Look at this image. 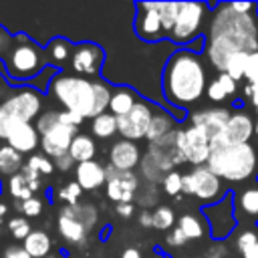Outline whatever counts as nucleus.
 Masks as SVG:
<instances>
[{
    "mask_svg": "<svg viewBox=\"0 0 258 258\" xmlns=\"http://www.w3.org/2000/svg\"><path fill=\"white\" fill-rule=\"evenodd\" d=\"M151 216H153V228L155 230L169 232L175 226V212H173L171 206L159 204V206H155V210L151 212Z\"/></svg>",
    "mask_w": 258,
    "mask_h": 258,
    "instance_id": "obj_36",
    "label": "nucleus"
},
{
    "mask_svg": "<svg viewBox=\"0 0 258 258\" xmlns=\"http://www.w3.org/2000/svg\"><path fill=\"white\" fill-rule=\"evenodd\" d=\"M222 179L218 175H214L206 165L194 167L191 171L181 175V194L198 198L200 202L206 204H216L218 200H222L226 194H222Z\"/></svg>",
    "mask_w": 258,
    "mask_h": 258,
    "instance_id": "obj_9",
    "label": "nucleus"
},
{
    "mask_svg": "<svg viewBox=\"0 0 258 258\" xmlns=\"http://www.w3.org/2000/svg\"><path fill=\"white\" fill-rule=\"evenodd\" d=\"M22 248L28 252L30 258H46L52 250V238L44 230H32L22 240Z\"/></svg>",
    "mask_w": 258,
    "mask_h": 258,
    "instance_id": "obj_27",
    "label": "nucleus"
},
{
    "mask_svg": "<svg viewBox=\"0 0 258 258\" xmlns=\"http://www.w3.org/2000/svg\"><path fill=\"white\" fill-rule=\"evenodd\" d=\"M210 4L206 2H179L175 24L169 32V38L177 44H191L202 38V26L208 16Z\"/></svg>",
    "mask_w": 258,
    "mask_h": 258,
    "instance_id": "obj_8",
    "label": "nucleus"
},
{
    "mask_svg": "<svg viewBox=\"0 0 258 258\" xmlns=\"http://www.w3.org/2000/svg\"><path fill=\"white\" fill-rule=\"evenodd\" d=\"M40 187H42V181H30L22 173H16V175H12V177L6 179V194L12 200L20 202V204L26 202V200H30Z\"/></svg>",
    "mask_w": 258,
    "mask_h": 258,
    "instance_id": "obj_23",
    "label": "nucleus"
},
{
    "mask_svg": "<svg viewBox=\"0 0 258 258\" xmlns=\"http://www.w3.org/2000/svg\"><path fill=\"white\" fill-rule=\"evenodd\" d=\"M135 32L145 42H157L165 38L161 18L157 12V2H137L135 4Z\"/></svg>",
    "mask_w": 258,
    "mask_h": 258,
    "instance_id": "obj_15",
    "label": "nucleus"
},
{
    "mask_svg": "<svg viewBox=\"0 0 258 258\" xmlns=\"http://www.w3.org/2000/svg\"><path fill=\"white\" fill-rule=\"evenodd\" d=\"M81 196H83V189L79 187V183L75 179L64 183L58 189V200L62 202V206H77L81 202Z\"/></svg>",
    "mask_w": 258,
    "mask_h": 258,
    "instance_id": "obj_42",
    "label": "nucleus"
},
{
    "mask_svg": "<svg viewBox=\"0 0 258 258\" xmlns=\"http://www.w3.org/2000/svg\"><path fill=\"white\" fill-rule=\"evenodd\" d=\"M91 133L97 139H111L117 133V117L111 113H101L91 119Z\"/></svg>",
    "mask_w": 258,
    "mask_h": 258,
    "instance_id": "obj_32",
    "label": "nucleus"
},
{
    "mask_svg": "<svg viewBox=\"0 0 258 258\" xmlns=\"http://www.w3.org/2000/svg\"><path fill=\"white\" fill-rule=\"evenodd\" d=\"M2 258H30V256H28V252H26L22 246H16V244H12V246H8V248L4 250Z\"/></svg>",
    "mask_w": 258,
    "mask_h": 258,
    "instance_id": "obj_49",
    "label": "nucleus"
},
{
    "mask_svg": "<svg viewBox=\"0 0 258 258\" xmlns=\"http://www.w3.org/2000/svg\"><path fill=\"white\" fill-rule=\"evenodd\" d=\"M69 155L73 157L75 163H85V161H91L95 159L97 155V143L93 139V135H87V133H77L71 147H69Z\"/></svg>",
    "mask_w": 258,
    "mask_h": 258,
    "instance_id": "obj_28",
    "label": "nucleus"
},
{
    "mask_svg": "<svg viewBox=\"0 0 258 258\" xmlns=\"http://www.w3.org/2000/svg\"><path fill=\"white\" fill-rule=\"evenodd\" d=\"M173 127H175L173 117H171L167 111H163V109H155V111H153V117H151V123H149V129H147L145 139H147L149 143L159 141V139H163L165 135L173 133V131H175Z\"/></svg>",
    "mask_w": 258,
    "mask_h": 258,
    "instance_id": "obj_26",
    "label": "nucleus"
},
{
    "mask_svg": "<svg viewBox=\"0 0 258 258\" xmlns=\"http://www.w3.org/2000/svg\"><path fill=\"white\" fill-rule=\"evenodd\" d=\"M177 228L183 232V236L187 240H198L206 232V224L196 214H181L177 218Z\"/></svg>",
    "mask_w": 258,
    "mask_h": 258,
    "instance_id": "obj_33",
    "label": "nucleus"
},
{
    "mask_svg": "<svg viewBox=\"0 0 258 258\" xmlns=\"http://www.w3.org/2000/svg\"><path fill=\"white\" fill-rule=\"evenodd\" d=\"M52 163H54V169H58V171H69V169H73L77 163L73 161V157L67 153V155H60V157H56V159H52Z\"/></svg>",
    "mask_w": 258,
    "mask_h": 258,
    "instance_id": "obj_47",
    "label": "nucleus"
},
{
    "mask_svg": "<svg viewBox=\"0 0 258 258\" xmlns=\"http://www.w3.org/2000/svg\"><path fill=\"white\" fill-rule=\"evenodd\" d=\"M0 64L4 67L10 83H30L48 67V58L42 46L26 34H16L10 38Z\"/></svg>",
    "mask_w": 258,
    "mask_h": 258,
    "instance_id": "obj_3",
    "label": "nucleus"
},
{
    "mask_svg": "<svg viewBox=\"0 0 258 258\" xmlns=\"http://www.w3.org/2000/svg\"><path fill=\"white\" fill-rule=\"evenodd\" d=\"M234 212L258 222V185H250L234 196Z\"/></svg>",
    "mask_w": 258,
    "mask_h": 258,
    "instance_id": "obj_29",
    "label": "nucleus"
},
{
    "mask_svg": "<svg viewBox=\"0 0 258 258\" xmlns=\"http://www.w3.org/2000/svg\"><path fill=\"white\" fill-rule=\"evenodd\" d=\"M6 228H8V232H10V236H12L14 240H24V238L32 232L30 222H28L24 216H14V218H10V220L6 222Z\"/></svg>",
    "mask_w": 258,
    "mask_h": 258,
    "instance_id": "obj_40",
    "label": "nucleus"
},
{
    "mask_svg": "<svg viewBox=\"0 0 258 258\" xmlns=\"http://www.w3.org/2000/svg\"><path fill=\"white\" fill-rule=\"evenodd\" d=\"M24 167V157L14 151L8 143L0 145V177H12L16 173H20V169Z\"/></svg>",
    "mask_w": 258,
    "mask_h": 258,
    "instance_id": "obj_30",
    "label": "nucleus"
},
{
    "mask_svg": "<svg viewBox=\"0 0 258 258\" xmlns=\"http://www.w3.org/2000/svg\"><path fill=\"white\" fill-rule=\"evenodd\" d=\"M115 214L123 220H129L135 214V204H117L115 206Z\"/></svg>",
    "mask_w": 258,
    "mask_h": 258,
    "instance_id": "obj_50",
    "label": "nucleus"
},
{
    "mask_svg": "<svg viewBox=\"0 0 258 258\" xmlns=\"http://www.w3.org/2000/svg\"><path fill=\"white\" fill-rule=\"evenodd\" d=\"M18 210L24 214L26 220H28V218H38V216L42 214V210H44V202H42L38 196H32L30 200L22 202V204L18 206Z\"/></svg>",
    "mask_w": 258,
    "mask_h": 258,
    "instance_id": "obj_44",
    "label": "nucleus"
},
{
    "mask_svg": "<svg viewBox=\"0 0 258 258\" xmlns=\"http://www.w3.org/2000/svg\"><path fill=\"white\" fill-rule=\"evenodd\" d=\"M181 175H183V173H179L177 169L167 171V173L163 175V179H161V189H163L167 196H171V198L181 196Z\"/></svg>",
    "mask_w": 258,
    "mask_h": 258,
    "instance_id": "obj_41",
    "label": "nucleus"
},
{
    "mask_svg": "<svg viewBox=\"0 0 258 258\" xmlns=\"http://www.w3.org/2000/svg\"><path fill=\"white\" fill-rule=\"evenodd\" d=\"M46 258H58V256H52V254H48V256H46Z\"/></svg>",
    "mask_w": 258,
    "mask_h": 258,
    "instance_id": "obj_56",
    "label": "nucleus"
},
{
    "mask_svg": "<svg viewBox=\"0 0 258 258\" xmlns=\"http://www.w3.org/2000/svg\"><path fill=\"white\" fill-rule=\"evenodd\" d=\"M226 256H228V250H226L224 242H214L206 254V258H226Z\"/></svg>",
    "mask_w": 258,
    "mask_h": 258,
    "instance_id": "obj_48",
    "label": "nucleus"
},
{
    "mask_svg": "<svg viewBox=\"0 0 258 258\" xmlns=\"http://www.w3.org/2000/svg\"><path fill=\"white\" fill-rule=\"evenodd\" d=\"M248 58H250V52H234L228 56L226 64H224V71L230 79H234L236 83L244 79V73H246V64H248Z\"/></svg>",
    "mask_w": 258,
    "mask_h": 258,
    "instance_id": "obj_34",
    "label": "nucleus"
},
{
    "mask_svg": "<svg viewBox=\"0 0 258 258\" xmlns=\"http://www.w3.org/2000/svg\"><path fill=\"white\" fill-rule=\"evenodd\" d=\"M73 48H75V44H71L67 38H62V36L52 38L44 46V52H46V58H48V67H56V69L67 67L71 62Z\"/></svg>",
    "mask_w": 258,
    "mask_h": 258,
    "instance_id": "obj_24",
    "label": "nucleus"
},
{
    "mask_svg": "<svg viewBox=\"0 0 258 258\" xmlns=\"http://www.w3.org/2000/svg\"><path fill=\"white\" fill-rule=\"evenodd\" d=\"M153 111H155V107L149 101L139 99L137 105L127 115L117 117V133L121 135V139L135 141V143L139 139H145L151 117H153Z\"/></svg>",
    "mask_w": 258,
    "mask_h": 258,
    "instance_id": "obj_12",
    "label": "nucleus"
},
{
    "mask_svg": "<svg viewBox=\"0 0 258 258\" xmlns=\"http://www.w3.org/2000/svg\"><path fill=\"white\" fill-rule=\"evenodd\" d=\"M107 157H109V167L117 171H135V167H139L143 153L135 141L117 139L111 143Z\"/></svg>",
    "mask_w": 258,
    "mask_h": 258,
    "instance_id": "obj_18",
    "label": "nucleus"
},
{
    "mask_svg": "<svg viewBox=\"0 0 258 258\" xmlns=\"http://www.w3.org/2000/svg\"><path fill=\"white\" fill-rule=\"evenodd\" d=\"M121 258H143V256H141V252H139L137 248L131 246V248H125V250H123Z\"/></svg>",
    "mask_w": 258,
    "mask_h": 258,
    "instance_id": "obj_53",
    "label": "nucleus"
},
{
    "mask_svg": "<svg viewBox=\"0 0 258 258\" xmlns=\"http://www.w3.org/2000/svg\"><path fill=\"white\" fill-rule=\"evenodd\" d=\"M77 133H79L77 127H69V125H62V123H56L52 129H48L44 135H40V149H42V153L46 157H50V159L67 155Z\"/></svg>",
    "mask_w": 258,
    "mask_h": 258,
    "instance_id": "obj_17",
    "label": "nucleus"
},
{
    "mask_svg": "<svg viewBox=\"0 0 258 258\" xmlns=\"http://www.w3.org/2000/svg\"><path fill=\"white\" fill-rule=\"evenodd\" d=\"M137 222L141 228H153V216H151V210H141L139 216H137Z\"/></svg>",
    "mask_w": 258,
    "mask_h": 258,
    "instance_id": "obj_51",
    "label": "nucleus"
},
{
    "mask_svg": "<svg viewBox=\"0 0 258 258\" xmlns=\"http://www.w3.org/2000/svg\"><path fill=\"white\" fill-rule=\"evenodd\" d=\"M244 95L250 99V103L258 109V50L250 52L248 64H246V73H244Z\"/></svg>",
    "mask_w": 258,
    "mask_h": 258,
    "instance_id": "obj_31",
    "label": "nucleus"
},
{
    "mask_svg": "<svg viewBox=\"0 0 258 258\" xmlns=\"http://www.w3.org/2000/svg\"><path fill=\"white\" fill-rule=\"evenodd\" d=\"M93 87H95V109H93V117H97L101 113H107L109 101H111V95H113V87L109 83H105L103 79L93 81Z\"/></svg>",
    "mask_w": 258,
    "mask_h": 258,
    "instance_id": "obj_35",
    "label": "nucleus"
},
{
    "mask_svg": "<svg viewBox=\"0 0 258 258\" xmlns=\"http://www.w3.org/2000/svg\"><path fill=\"white\" fill-rule=\"evenodd\" d=\"M254 12V10H252ZM258 50V18L250 12H236L230 2L214 6V14L206 36V54L216 71H224V64L234 52Z\"/></svg>",
    "mask_w": 258,
    "mask_h": 258,
    "instance_id": "obj_1",
    "label": "nucleus"
},
{
    "mask_svg": "<svg viewBox=\"0 0 258 258\" xmlns=\"http://www.w3.org/2000/svg\"><path fill=\"white\" fill-rule=\"evenodd\" d=\"M177 10H179V2H157V12H159V18H161V26H163L165 36H169L171 28L175 24Z\"/></svg>",
    "mask_w": 258,
    "mask_h": 258,
    "instance_id": "obj_38",
    "label": "nucleus"
},
{
    "mask_svg": "<svg viewBox=\"0 0 258 258\" xmlns=\"http://www.w3.org/2000/svg\"><path fill=\"white\" fill-rule=\"evenodd\" d=\"M236 248L242 258H258V234H254L252 230H244L236 238Z\"/></svg>",
    "mask_w": 258,
    "mask_h": 258,
    "instance_id": "obj_37",
    "label": "nucleus"
},
{
    "mask_svg": "<svg viewBox=\"0 0 258 258\" xmlns=\"http://www.w3.org/2000/svg\"><path fill=\"white\" fill-rule=\"evenodd\" d=\"M48 93L54 97V101L71 113L81 115L83 119H93L95 109V87L91 79L69 75V73H56L50 81Z\"/></svg>",
    "mask_w": 258,
    "mask_h": 258,
    "instance_id": "obj_5",
    "label": "nucleus"
},
{
    "mask_svg": "<svg viewBox=\"0 0 258 258\" xmlns=\"http://www.w3.org/2000/svg\"><path fill=\"white\" fill-rule=\"evenodd\" d=\"M10 34L0 26V54H4L6 52V48H8V44H10Z\"/></svg>",
    "mask_w": 258,
    "mask_h": 258,
    "instance_id": "obj_52",
    "label": "nucleus"
},
{
    "mask_svg": "<svg viewBox=\"0 0 258 258\" xmlns=\"http://www.w3.org/2000/svg\"><path fill=\"white\" fill-rule=\"evenodd\" d=\"M208 87V71L204 58L189 50L177 48L163 64L161 73V93L165 101L177 109H187L196 105Z\"/></svg>",
    "mask_w": 258,
    "mask_h": 258,
    "instance_id": "obj_2",
    "label": "nucleus"
},
{
    "mask_svg": "<svg viewBox=\"0 0 258 258\" xmlns=\"http://www.w3.org/2000/svg\"><path fill=\"white\" fill-rule=\"evenodd\" d=\"M139 189V175L135 171H117L107 165L105 194L115 204H133Z\"/></svg>",
    "mask_w": 258,
    "mask_h": 258,
    "instance_id": "obj_13",
    "label": "nucleus"
},
{
    "mask_svg": "<svg viewBox=\"0 0 258 258\" xmlns=\"http://www.w3.org/2000/svg\"><path fill=\"white\" fill-rule=\"evenodd\" d=\"M254 133V121L244 111H232L224 131L216 135L210 143L214 145H226V143H248Z\"/></svg>",
    "mask_w": 258,
    "mask_h": 258,
    "instance_id": "obj_16",
    "label": "nucleus"
},
{
    "mask_svg": "<svg viewBox=\"0 0 258 258\" xmlns=\"http://www.w3.org/2000/svg\"><path fill=\"white\" fill-rule=\"evenodd\" d=\"M40 113H42V95L38 89L22 87L10 93L0 103V139H6L12 127L36 121Z\"/></svg>",
    "mask_w": 258,
    "mask_h": 258,
    "instance_id": "obj_6",
    "label": "nucleus"
},
{
    "mask_svg": "<svg viewBox=\"0 0 258 258\" xmlns=\"http://www.w3.org/2000/svg\"><path fill=\"white\" fill-rule=\"evenodd\" d=\"M175 143L183 163H191L194 167L208 163L212 143H210V135L204 129L194 125L185 129H175Z\"/></svg>",
    "mask_w": 258,
    "mask_h": 258,
    "instance_id": "obj_10",
    "label": "nucleus"
},
{
    "mask_svg": "<svg viewBox=\"0 0 258 258\" xmlns=\"http://www.w3.org/2000/svg\"><path fill=\"white\" fill-rule=\"evenodd\" d=\"M6 143L14 151H18L20 155H26V153L32 155L40 147V135L32 123H22V125H16L8 131Z\"/></svg>",
    "mask_w": 258,
    "mask_h": 258,
    "instance_id": "obj_20",
    "label": "nucleus"
},
{
    "mask_svg": "<svg viewBox=\"0 0 258 258\" xmlns=\"http://www.w3.org/2000/svg\"><path fill=\"white\" fill-rule=\"evenodd\" d=\"M254 133L258 135V117H256V121H254Z\"/></svg>",
    "mask_w": 258,
    "mask_h": 258,
    "instance_id": "obj_55",
    "label": "nucleus"
},
{
    "mask_svg": "<svg viewBox=\"0 0 258 258\" xmlns=\"http://www.w3.org/2000/svg\"><path fill=\"white\" fill-rule=\"evenodd\" d=\"M202 214L210 226V234L216 242H222L224 238H228L238 220H236V212H234V194H226L222 200H218L216 204H208L202 208Z\"/></svg>",
    "mask_w": 258,
    "mask_h": 258,
    "instance_id": "obj_11",
    "label": "nucleus"
},
{
    "mask_svg": "<svg viewBox=\"0 0 258 258\" xmlns=\"http://www.w3.org/2000/svg\"><path fill=\"white\" fill-rule=\"evenodd\" d=\"M137 101H139V95L131 87H115L107 113H111L113 117H123L137 105Z\"/></svg>",
    "mask_w": 258,
    "mask_h": 258,
    "instance_id": "obj_22",
    "label": "nucleus"
},
{
    "mask_svg": "<svg viewBox=\"0 0 258 258\" xmlns=\"http://www.w3.org/2000/svg\"><path fill=\"white\" fill-rule=\"evenodd\" d=\"M56 123H58V111H56V109H50V111H44V113H40V115L36 117L34 127H36V131H38V135H44V133H46L48 129H52Z\"/></svg>",
    "mask_w": 258,
    "mask_h": 258,
    "instance_id": "obj_43",
    "label": "nucleus"
},
{
    "mask_svg": "<svg viewBox=\"0 0 258 258\" xmlns=\"http://www.w3.org/2000/svg\"><path fill=\"white\" fill-rule=\"evenodd\" d=\"M6 214H8V204L0 202V226H2V222H4V218H6Z\"/></svg>",
    "mask_w": 258,
    "mask_h": 258,
    "instance_id": "obj_54",
    "label": "nucleus"
},
{
    "mask_svg": "<svg viewBox=\"0 0 258 258\" xmlns=\"http://www.w3.org/2000/svg\"><path fill=\"white\" fill-rule=\"evenodd\" d=\"M165 244H167V246H171V248H181V246H185V244H187V238L183 236V232H181L177 226H173V228L167 232Z\"/></svg>",
    "mask_w": 258,
    "mask_h": 258,
    "instance_id": "obj_45",
    "label": "nucleus"
},
{
    "mask_svg": "<svg viewBox=\"0 0 258 258\" xmlns=\"http://www.w3.org/2000/svg\"><path fill=\"white\" fill-rule=\"evenodd\" d=\"M232 111L228 107H212V109H202V111H196L189 115V123L194 127H200L204 129L208 135H210V141L220 135L230 119Z\"/></svg>",
    "mask_w": 258,
    "mask_h": 258,
    "instance_id": "obj_19",
    "label": "nucleus"
},
{
    "mask_svg": "<svg viewBox=\"0 0 258 258\" xmlns=\"http://www.w3.org/2000/svg\"><path fill=\"white\" fill-rule=\"evenodd\" d=\"M105 179H107V167L97 159L75 165V181L83 191L99 189L101 185H105Z\"/></svg>",
    "mask_w": 258,
    "mask_h": 258,
    "instance_id": "obj_21",
    "label": "nucleus"
},
{
    "mask_svg": "<svg viewBox=\"0 0 258 258\" xmlns=\"http://www.w3.org/2000/svg\"><path fill=\"white\" fill-rule=\"evenodd\" d=\"M83 117L81 115H77V113H71V111H64V109H60L58 111V123H62V125H69V127H81L83 125Z\"/></svg>",
    "mask_w": 258,
    "mask_h": 258,
    "instance_id": "obj_46",
    "label": "nucleus"
},
{
    "mask_svg": "<svg viewBox=\"0 0 258 258\" xmlns=\"http://www.w3.org/2000/svg\"><path fill=\"white\" fill-rule=\"evenodd\" d=\"M24 165H26L28 169H32L34 173H38V175H50V173L54 171L52 159L46 157L44 153H32V155L24 161Z\"/></svg>",
    "mask_w": 258,
    "mask_h": 258,
    "instance_id": "obj_39",
    "label": "nucleus"
},
{
    "mask_svg": "<svg viewBox=\"0 0 258 258\" xmlns=\"http://www.w3.org/2000/svg\"><path fill=\"white\" fill-rule=\"evenodd\" d=\"M238 91V83L234 79H230L226 73H218V77H214L208 87H206V97L214 103H222L226 101L228 97L236 95Z\"/></svg>",
    "mask_w": 258,
    "mask_h": 258,
    "instance_id": "obj_25",
    "label": "nucleus"
},
{
    "mask_svg": "<svg viewBox=\"0 0 258 258\" xmlns=\"http://www.w3.org/2000/svg\"><path fill=\"white\" fill-rule=\"evenodd\" d=\"M97 208L93 204L62 206L56 214V230L60 238L73 246L87 244L91 230L97 226Z\"/></svg>",
    "mask_w": 258,
    "mask_h": 258,
    "instance_id": "obj_7",
    "label": "nucleus"
},
{
    "mask_svg": "<svg viewBox=\"0 0 258 258\" xmlns=\"http://www.w3.org/2000/svg\"><path fill=\"white\" fill-rule=\"evenodd\" d=\"M103 60H105V52L99 44L95 42H79L75 44L73 48V56H71V71L73 75H79V77H97L101 73V67H103Z\"/></svg>",
    "mask_w": 258,
    "mask_h": 258,
    "instance_id": "obj_14",
    "label": "nucleus"
},
{
    "mask_svg": "<svg viewBox=\"0 0 258 258\" xmlns=\"http://www.w3.org/2000/svg\"><path fill=\"white\" fill-rule=\"evenodd\" d=\"M258 165L256 149L250 143L214 145L206 167L226 181H244L254 175Z\"/></svg>",
    "mask_w": 258,
    "mask_h": 258,
    "instance_id": "obj_4",
    "label": "nucleus"
}]
</instances>
